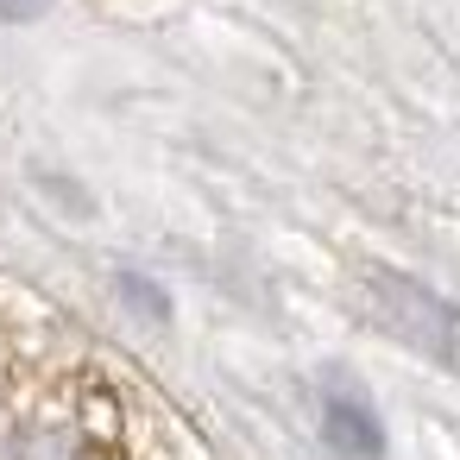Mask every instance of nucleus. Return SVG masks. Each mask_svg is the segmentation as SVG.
<instances>
[{"mask_svg": "<svg viewBox=\"0 0 460 460\" xmlns=\"http://www.w3.org/2000/svg\"><path fill=\"white\" fill-rule=\"evenodd\" d=\"M366 303H372V315H378L403 347H416V353H429V359H454V347H460V315H454V303L435 296L429 284H416V278H403V271H391V265H372V271H366Z\"/></svg>", "mask_w": 460, "mask_h": 460, "instance_id": "obj_1", "label": "nucleus"}, {"mask_svg": "<svg viewBox=\"0 0 460 460\" xmlns=\"http://www.w3.org/2000/svg\"><path fill=\"white\" fill-rule=\"evenodd\" d=\"M322 447L334 460H385V422L366 403L359 385H328L322 391Z\"/></svg>", "mask_w": 460, "mask_h": 460, "instance_id": "obj_2", "label": "nucleus"}, {"mask_svg": "<svg viewBox=\"0 0 460 460\" xmlns=\"http://www.w3.org/2000/svg\"><path fill=\"white\" fill-rule=\"evenodd\" d=\"M114 290L127 296V309H133V315L171 322V296H164V284H152V278H139V271H120V278H114Z\"/></svg>", "mask_w": 460, "mask_h": 460, "instance_id": "obj_3", "label": "nucleus"}, {"mask_svg": "<svg viewBox=\"0 0 460 460\" xmlns=\"http://www.w3.org/2000/svg\"><path fill=\"white\" fill-rule=\"evenodd\" d=\"M51 7V0H0V26H26V20H39Z\"/></svg>", "mask_w": 460, "mask_h": 460, "instance_id": "obj_4", "label": "nucleus"}]
</instances>
